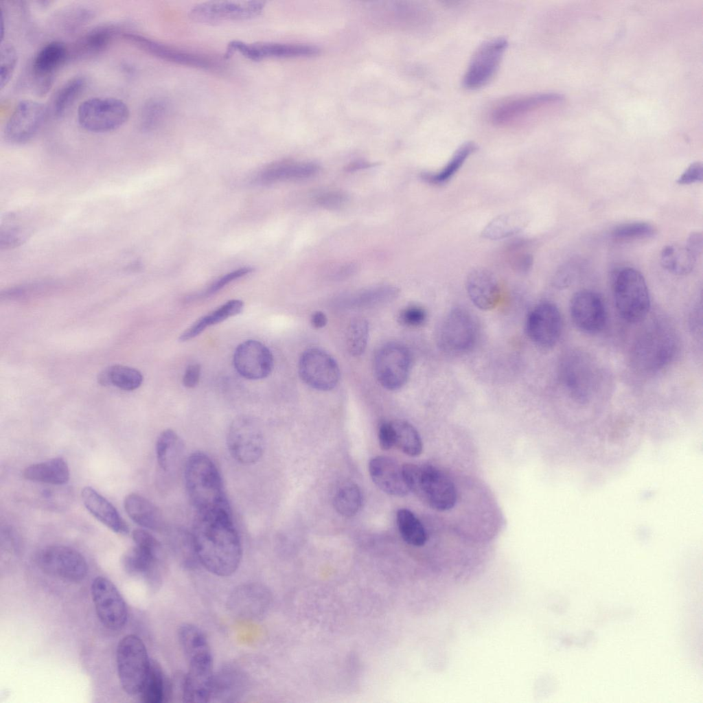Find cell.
<instances>
[{
  "instance_id": "cell-1",
  "label": "cell",
  "mask_w": 703,
  "mask_h": 703,
  "mask_svg": "<svg viewBox=\"0 0 703 703\" xmlns=\"http://www.w3.org/2000/svg\"><path fill=\"white\" fill-rule=\"evenodd\" d=\"M198 562L220 577L238 568L242 546L230 508L196 512L191 532Z\"/></svg>"
},
{
  "instance_id": "cell-2",
  "label": "cell",
  "mask_w": 703,
  "mask_h": 703,
  "mask_svg": "<svg viewBox=\"0 0 703 703\" xmlns=\"http://www.w3.org/2000/svg\"><path fill=\"white\" fill-rule=\"evenodd\" d=\"M187 497L196 512L230 508L220 473L214 461L205 452H193L184 468Z\"/></svg>"
},
{
  "instance_id": "cell-3",
  "label": "cell",
  "mask_w": 703,
  "mask_h": 703,
  "mask_svg": "<svg viewBox=\"0 0 703 703\" xmlns=\"http://www.w3.org/2000/svg\"><path fill=\"white\" fill-rule=\"evenodd\" d=\"M406 485L421 501L437 511L452 509L457 491L450 479L437 468L407 463L402 465Z\"/></svg>"
},
{
  "instance_id": "cell-4",
  "label": "cell",
  "mask_w": 703,
  "mask_h": 703,
  "mask_svg": "<svg viewBox=\"0 0 703 703\" xmlns=\"http://www.w3.org/2000/svg\"><path fill=\"white\" fill-rule=\"evenodd\" d=\"M135 545L128 550L122 559L125 571L130 575L143 578L152 588L162 581L165 569V556L161 542L148 530L137 529L132 531Z\"/></svg>"
},
{
  "instance_id": "cell-5",
  "label": "cell",
  "mask_w": 703,
  "mask_h": 703,
  "mask_svg": "<svg viewBox=\"0 0 703 703\" xmlns=\"http://www.w3.org/2000/svg\"><path fill=\"white\" fill-rule=\"evenodd\" d=\"M678 341L673 331L662 325L647 329L636 341L632 350V360L641 371H656L673 358Z\"/></svg>"
},
{
  "instance_id": "cell-6",
  "label": "cell",
  "mask_w": 703,
  "mask_h": 703,
  "mask_svg": "<svg viewBox=\"0 0 703 703\" xmlns=\"http://www.w3.org/2000/svg\"><path fill=\"white\" fill-rule=\"evenodd\" d=\"M613 294L616 310L625 321L640 322L649 312V290L643 276L634 268H625L615 275Z\"/></svg>"
},
{
  "instance_id": "cell-7",
  "label": "cell",
  "mask_w": 703,
  "mask_h": 703,
  "mask_svg": "<svg viewBox=\"0 0 703 703\" xmlns=\"http://www.w3.org/2000/svg\"><path fill=\"white\" fill-rule=\"evenodd\" d=\"M116 658L123 690L130 695L139 694L151 661L143 642L135 634L124 636L117 645Z\"/></svg>"
},
{
  "instance_id": "cell-8",
  "label": "cell",
  "mask_w": 703,
  "mask_h": 703,
  "mask_svg": "<svg viewBox=\"0 0 703 703\" xmlns=\"http://www.w3.org/2000/svg\"><path fill=\"white\" fill-rule=\"evenodd\" d=\"M129 108L122 100L96 97L82 102L78 109V121L84 130L107 132L122 126L128 119Z\"/></svg>"
},
{
  "instance_id": "cell-9",
  "label": "cell",
  "mask_w": 703,
  "mask_h": 703,
  "mask_svg": "<svg viewBox=\"0 0 703 703\" xmlns=\"http://www.w3.org/2000/svg\"><path fill=\"white\" fill-rule=\"evenodd\" d=\"M227 446L229 454L237 462L243 465L257 463L264 454L265 446L260 423L248 415L234 419L228 429Z\"/></svg>"
},
{
  "instance_id": "cell-10",
  "label": "cell",
  "mask_w": 703,
  "mask_h": 703,
  "mask_svg": "<svg viewBox=\"0 0 703 703\" xmlns=\"http://www.w3.org/2000/svg\"><path fill=\"white\" fill-rule=\"evenodd\" d=\"M477 335V325L472 314L465 309L456 308L442 319L437 333V343L446 353L461 354L474 347Z\"/></svg>"
},
{
  "instance_id": "cell-11",
  "label": "cell",
  "mask_w": 703,
  "mask_h": 703,
  "mask_svg": "<svg viewBox=\"0 0 703 703\" xmlns=\"http://www.w3.org/2000/svg\"><path fill=\"white\" fill-rule=\"evenodd\" d=\"M562 99V95L554 93H533L507 99L492 108L489 120L499 127L518 126Z\"/></svg>"
},
{
  "instance_id": "cell-12",
  "label": "cell",
  "mask_w": 703,
  "mask_h": 703,
  "mask_svg": "<svg viewBox=\"0 0 703 703\" xmlns=\"http://www.w3.org/2000/svg\"><path fill=\"white\" fill-rule=\"evenodd\" d=\"M412 367V356L404 345L391 342L382 345L374 359V371L379 383L386 389H401L407 382Z\"/></svg>"
},
{
  "instance_id": "cell-13",
  "label": "cell",
  "mask_w": 703,
  "mask_h": 703,
  "mask_svg": "<svg viewBox=\"0 0 703 703\" xmlns=\"http://www.w3.org/2000/svg\"><path fill=\"white\" fill-rule=\"evenodd\" d=\"M38 567L46 574L69 581L84 579L88 566L83 555L76 549L65 545L54 544L45 547L36 559Z\"/></svg>"
},
{
  "instance_id": "cell-14",
  "label": "cell",
  "mask_w": 703,
  "mask_h": 703,
  "mask_svg": "<svg viewBox=\"0 0 703 703\" xmlns=\"http://www.w3.org/2000/svg\"><path fill=\"white\" fill-rule=\"evenodd\" d=\"M560 377L565 388L577 402L589 401L596 390L595 365L584 354L573 352L567 355L561 365Z\"/></svg>"
},
{
  "instance_id": "cell-15",
  "label": "cell",
  "mask_w": 703,
  "mask_h": 703,
  "mask_svg": "<svg viewBox=\"0 0 703 703\" xmlns=\"http://www.w3.org/2000/svg\"><path fill=\"white\" fill-rule=\"evenodd\" d=\"M507 47V41L504 38H494L481 43L463 76V87L474 90L487 84L496 74Z\"/></svg>"
},
{
  "instance_id": "cell-16",
  "label": "cell",
  "mask_w": 703,
  "mask_h": 703,
  "mask_svg": "<svg viewBox=\"0 0 703 703\" xmlns=\"http://www.w3.org/2000/svg\"><path fill=\"white\" fill-rule=\"evenodd\" d=\"M48 113L41 102L25 100L17 104L5 124V139L12 144L30 141L42 128Z\"/></svg>"
},
{
  "instance_id": "cell-17",
  "label": "cell",
  "mask_w": 703,
  "mask_h": 703,
  "mask_svg": "<svg viewBox=\"0 0 703 703\" xmlns=\"http://www.w3.org/2000/svg\"><path fill=\"white\" fill-rule=\"evenodd\" d=\"M91 592L101 623L111 630L122 629L128 619V609L116 586L107 578L98 576L91 584Z\"/></svg>"
},
{
  "instance_id": "cell-18",
  "label": "cell",
  "mask_w": 703,
  "mask_h": 703,
  "mask_svg": "<svg viewBox=\"0 0 703 703\" xmlns=\"http://www.w3.org/2000/svg\"><path fill=\"white\" fill-rule=\"evenodd\" d=\"M70 59L69 48L58 41L43 45L33 58L31 84L38 96L45 95L53 86L56 72Z\"/></svg>"
},
{
  "instance_id": "cell-19",
  "label": "cell",
  "mask_w": 703,
  "mask_h": 703,
  "mask_svg": "<svg viewBox=\"0 0 703 703\" xmlns=\"http://www.w3.org/2000/svg\"><path fill=\"white\" fill-rule=\"evenodd\" d=\"M265 3L262 1H213L194 6L189 16L195 21L218 23L223 21H244L253 19L263 12Z\"/></svg>"
},
{
  "instance_id": "cell-20",
  "label": "cell",
  "mask_w": 703,
  "mask_h": 703,
  "mask_svg": "<svg viewBox=\"0 0 703 703\" xmlns=\"http://www.w3.org/2000/svg\"><path fill=\"white\" fill-rule=\"evenodd\" d=\"M299 374L310 387L319 391L334 389L340 380V369L334 358L319 348H310L301 356Z\"/></svg>"
},
{
  "instance_id": "cell-21",
  "label": "cell",
  "mask_w": 703,
  "mask_h": 703,
  "mask_svg": "<svg viewBox=\"0 0 703 703\" xmlns=\"http://www.w3.org/2000/svg\"><path fill=\"white\" fill-rule=\"evenodd\" d=\"M525 330L529 338L537 346L544 349L553 347L562 330V319L558 308L549 301L537 304L527 315Z\"/></svg>"
},
{
  "instance_id": "cell-22",
  "label": "cell",
  "mask_w": 703,
  "mask_h": 703,
  "mask_svg": "<svg viewBox=\"0 0 703 703\" xmlns=\"http://www.w3.org/2000/svg\"><path fill=\"white\" fill-rule=\"evenodd\" d=\"M569 309L575 325L586 334L599 333L606 323L605 303L594 291L583 290L576 292L571 298Z\"/></svg>"
},
{
  "instance_id": "cell-23",
  "label": "cell",
  "mask_w": 703,
  "mask_h": 703,
  "mask_svg": "<svg viewBox=\"0 0 703 703\" xmlns=\"http://www.w3.org/2000/svg\"><path fill=\"white\" fill-rule=\"evenodd\" d=\"M236 52L249 60L259 61L268 58L310 56L318 54L319 49L315 46L303 44L246 43L240 41H232L227 45L224 56L229 58Z\"/></svg>"
},
{
  "instance_id": "cell-24",
  "label": "cell",
  "mask_w": 703,
  "mask_h": 703,
  "mask_svg": "<svg viewBox=\"0 0 703 703\" xmlns=\"http://www.w3.org/2000/svg\"><path fill=\"white\" fill-rule=\"evenodd\" d=\"M233 362L238 373L249 380L267 377L273 367L271 352L255 340H248L240 344L234 352Z\"/></svg>"
},
{
  "instance_id": "cell-25",
  "label": "cell",
  "mask_w": 703,
  "mask_h": 703,
  "mask_svg": "<svg viewBox=\"0 0 703 703\" xmlns=\"http://www.w3.org/2000/svg\"><path fill=\"white\" fill-rule=\"evenodd\" d=\"M122 36L136 47L163 60L200 69L214 67V62L207 57L181 50L137 32H124Z\"/></svg>"
},
{
  "instance_id": "cell-26",
  "label": "cell",
  "mask_w": 703,
  "mask_h": 703,
  "mask_svg": "<svg viewBox=\"0 0 703 703\" xmlns=\"http://www.w3.org/2000/svg\"><path fill=\"white\" fill-rule=\"evenodd\" d=\"M268 590L258 584H247L235 588L227 601L228 609L235 616L244 620L260 619L270 603Z\"/></svg>"
},
{
  "instance_id": "cell-27",
  "label": "cell",
  "mask_w": 703,
  "mask_h": 703,
  "mask_svg": "<svg viewBox=\"0 0 703 703\" xmlns=\"http://www.w3.org/2000/svg\"><path fill=\"white\" fill-rule=\"evenodd\" d=\"M369 472L373 482L383 492L402 497L408 494L402 466L386 456H377L369 463Z\"/></svg>"
},
{
  "instance_id": "cell-28",
  "label": "cell",
  "mask_w": 703,
  "mask_h": 703,
  "mask_svg": "<svg viewBox=\"0 0 703 703\" xmlns=\"http://www.w3.org/2000/svg\"><path fill=\"white\" fill-rule=\"evenodd\" d=\"M466 290L472 303L482 310L495 308L500 300V288L497 279L485 268H475L468 274Z\"/></svg>"
},
{
  "instance_id": "cell-29",
  "label": "cell",
  "mask_w": 703,
  "mask_h": 703,
  "mask_svg": "<svg viewBox=\"0 0 703 703\" xmlns=\"http://www.w3.org/2000/svg\"><path fill=\"white\" fill-rule=\"evenodd\" d=\"M247 677L238 667L227 665L214 673L209 702H232L242 696L247 687Z\"/></svg>"
},
{
  "instance_id": "cell-30",
  "label": "cell",
  "mask_w": 703,
  "mask_h": 703,
  "mask_svg": "<svg viewBox=\"0 0 703 703\" xmlns=\"http://www.w3.org/2000/svg\"><path fill=\"white\" fill-rule=\"evenodd\" d=\"M120 32L119 27L104 24L95 27L80 36L69 48L70 58H91L103 53Z\"/></svg>"
},
{
  "instance_id": "cell-31",
  "label": "cell",
  "mask_w": 703,
  "mask_h": 703,
  "mask_svg": "<svg viewBox=\"0 0 703 703\" xmlns=\"http://www.w3.org/2000/svg\"><path fill=\"white\" fill-rule=\"evenodd\" d=\"M81 497L86 509L97 520L116 533H128L127 523L117 509L94 488L89 486L84 487Z\"/></svg>"
},
{
  "instance_id": "cell-32",
  "label": "cell",
  "mask_w": 703,
  "mask_h": 703,
  "mask_svg": "<svg viewBox=\"0 0 703 703\" xmlns=\"http://www.w3.org/2000/svg\"><path fill=\"white\" fill-rule=\"evenodd\" d=\"M124 506L130 518L141 527L154 531L163 528L161 511L146 497L136 493L129 494L124 498Z\"/></svg>"
},
{
  "instance_id": "cell-33",
  "label": "cell",
  "mask_w": 703,
  "mask_h": 703,
  "mask_svg": "<svg viewBox=\"0 0 703 703\" xmlns=\"http://www.w3.org/2000/svg\"><path fill=\"white\" fill-rule=\"evenodd\" d=\"M23 476L27 480L34 482L62 485L69 481L70 472L65 460L56 457L26 467Z\"/></svg>"
},
{
  "instance_id": "cell-34",
  "label": "cell",
  "mask_w": 703,
  "mask_h": 703,
  "mask_svg": "<svg viewBox=\"0 0 703 703\" xmlns=\"http://www.w3.org/2000/svg\"><path fill=\"white\" fill-rule=\"evenodd\" d=\"M155 452L159 468L166 473L172 472L183 459V441L174 430H164L157 439Z\"/></svg>"
},
{
  "instance_id": "cell-35",
  "label": "cell",
  "mask_w": 703,
  "mask_h": 703,
  "mask_svg": "<svg viewBox=\"0 0 703 703\" xmlns=\"http://www.w3.org/2000/svg\"><path fill=\"white\" fill-rule=\"evenodd\" d=\"M529 218L524 212H511L499 215L491 220L481 231V237L491 240H502L514 236L528 224Z\"/></svg>"
},
{
  "instance_id": "cell-36",
  "label": "cell",
  "mask_w": 703,
  "mask_h": 703,
  "mask_svg": "<svg viewBox=\"0 0 703 703\" xmlns=\"http://www.w3.org/2000/svg\"><path fill=\"white\" fill-rule=\"evenodd\" d=\"M319 170L320 167L312 162H279L266 168L259 179L263 183L303 179L316 174Z\"/></svg>"
},
{
  "instance_id": "cell-37",
  "label": "cell",
  "mask_w": 703,
  "mask_h": 703,
  "mask_svg": "<svg viewBox=\"0 0 703 703\" xmlns=\"http://www.w3.org/2000/svg\"><path fill=\"white\" fill-rule=\"evenodd\" d=\"M476 149L477 146L474 142L463 143L454 151L441 169L435 172H422L420 175L421 178L425 183L433 185H441L448 183Z\"/></svg>"
},
{
  "instance_id": "cell-38",
  "label": "cell",
  "mask_w": 703,
  "mask_h": 703,
  "mask_svg": "<svg viewBox=\"0 0 703 703\" xmlns=\"http://www.w3.org/2000/svg\"><path fill=\"white\" fill-rule=\"evenodd\" d=\"M243 307L244 303L241 300L232 299L227 301L211 312L198 319L181 334L179 340L187 341L197 336L207 327L240 314Z\"/></svg>"
},
{
  "instance_id": "cell-39",
  "label": "cell",
  "mask_w": 703,
  "mask_h": 703,
  "mask_svg": "<svg viewBox=\"0 0 703 703\" xmlns=\"http://www.w3.org/2000/svg\"><path fill=\"white\" fill-rule=\"evenodd\" d=\"M697 256L686 245H667L662 249L660 260L662 266L669 272L684 275L693 270Z\"/></svg>"
},
{
  "instance_id": "cell-40",
  "label": "cell",
  "mask_w": 703,
  "mask_h": 703,
  "mask_svg": "<svg viewBox=\"0 0 703 703\" xmlns=\"http://www.w3.org/2000/svg\"><path fill=\"white\" fill-rule=\"evenodd\" d=\"M169 684L159 665L154 660L150 665L139 695L144 703H161L168 698Z\"/></svg>"
},
{
  "instance_id": "cell-41",
  "label": "cell",
  "mask_w": 703,
  "mask_h": 703,
  "mask_svg": "<svg viewBox=\"0 0 703 703\" xmlns=\"http://www.w3.org/2000/svg\"><path fill=\"white\" fill-rule=\"evenodd\" d=\"M87 78L76 76L67 80L55 93L51 101V112L60 117L80 97L87 87Z\"/></svg>"
},
{
  "instance_id": "cell-42",
  "label": "cell",
  "mask_w": 703,
  "mask_h": 703,
  "mask_svg": "<svg viewBox=\"0 0 703 703\" xmlns=\"http://www.w3.org/2000/svg\"><path fill=\"white\" fill-rule=\"evenodd\" d=\"M143 376L138 370L124 365H113L103 370L98 376L100 384L113 385L119 389L132 391L142 383Z\"/></svg>"
},
{
  "instance_id": "cell-43",
  "label": "cell",
  "mask_w": 703,
  "mask_h": 703,
  "mask_svg": "<svg viewBox=\"0 0 703 703\" xmlns=\"http://www.w3.org/2000/svg\"><path fill=\"white\" fill-rule=\"evenodd\" d=\"M362 496L359 487L352 481L341 483L333 495V505L336 511L344 517H352L360 509Z\"/></svg>"
},
{
  "instance_id": "cell-44",
  "label": "cell",
  "mask_w": 703,
  "mask_h": 703,
  "mask_svg": "<svg viewBox=\"0 0 703 703\" xmlns=\"http://www.w3.org/2000/svg\"><path fill=\"white\" fill-rule=\"evenodd\" d=\"M95 11L85 5H76L60 10L53 21L55 27L65 34H73L95 17Z\"/></svg>"
},
{
  "instance_id": "cell-45",
  "label": "cell",
  "mask_w": 703,
  "mask_h": 703,
  "mask_svg": "<svg viewBox=\"0 0 703 703\" xmlns=\"http://www.w3.org/2000/svg\"><path fill=\"white\" fill-rule=\"evenodd\" d=\"M394 431L395 446L404 454L416 457L422 452V441L416 428L404 420L391 421Z\"/></svg>"
},
{
  "instance_id": "cell-46",
  "label": "cell",
  "mask_w": 703,
  "mask_h": 703,
  "mask_svg": "<svg viewBox=\"0 0 703 703\" xmlns=\"http://www.w3.org/2000/svg\"><path fill=\"white\" fill-rule=\"evenodd\" d=\"M396 522L399 532L402 539L408 544L414 546H422L427 540L425 529L416 517L409 509H400L396 514Z\"/></svg>"
},
{
  "instance_id": "cell-47",
  "label": "cell",
  "mask_w": 703,
  "mask_h": 703,
  "mask_svg": "<svg viewBox=\"0 0 703 703\" xmlns=\"http://www.w3.org/2000/svg\"><path fill=\"white\" fill-rule=\"evenodd\" d=\"M168 106L167 100L162 97H152L146 100L139 114L141 130L151 132L160 126L167 115Z\"/></svg>"
},
{
  "instance_id": "cell-48",
  "label": "cell",
  "mask_w": 703,
  "mask_h": 703,
  "mask_svg": "<svg viewBox=\"0 0 703 703\" xmlns=\"http://www.w3.org/2000/svg\"><path fill=\"white\" fill-rule=\"evenodd\" d=\"M16 214L6 217L1 225L0 244L1 247L11 248L23 243L28 237L29 228L23 220Z\"/></svg>"
},
{
  "instance_id": "cell-49",
  "label": "cell",
  "mask_w": 703,
  "mask_h": 703,
  "mask_svg": "<svg viewBox=\"0 0 703 703\" xmlns=\"http://www.w3.org/2000/svg\"><path fill=\"white\" fill-rule=\"evenodd\" d=\"M369 337V324L366 319L357 317L349 324L346 343L349 352L354 356H360L365 350Z\"/></svg>"
},
{
  "instance_id": "cell-50",
  "label": "cell",
  "mask_w": 703,
  "mask_h": 703,
  "mask_svg": "<svg viewBox=\"0 0 703 703\" xmlns=\"http://www.w3.org/2000/svg\"><path fill=\"white\" fill-rule=\"evenodd\" d=\"M398 292L397 288L389 285L376 286L354 295L349 299V303L360 306L377 304L395 298Z\"/></svg>"
},
{
  "instance_id": "cell-51",
  "label": "cell",
  "mask_w": 703,
  "mask_h": 703,
  "mask_svg": "<svg viewBox=\"0 0 703 703\" xmlns=\"http://www.w3.org/2000/svg\"><path fill=\"white\" fill-rule=\"evenodd\" d=\"M18 55L14 47L10 43L1 45L0 49V87L3 89L9 83L14 73Z\"/></svg>"
},
{
  "instance_id": "cell-52",
  "label": "cell",
  "mask_w": 703,
  "mask_h": 703,
  "mask_svg": "<svg viewBox=\"0 0 703 703\" xmlns=\"http://www.w3.org/2000/svg\"><path fill=\"white\" fill-rule=\"evenodd\" d=\"M656 232L655 228L649 223L634 222L621 224L614 228L612 235L614 238L625 240L636 238L652 236Z\"/></svg>"
},
{
  "instance_id": "cell-53",
  "label": "cell",
  "mask_w": 703,
  "mask_h": 703,
  "mask_svg": "<svg viewBox=\"0 0 703 703\" xmlns=\"http://www.w3.org/2000/svg\"><path fill=\"white\" fill-rule=\"evenodd\" d=\"M427 313L425 309L419 306L411 305L404 308L399 314L400 323L410 327L422 325L426 321Z\"/></svg>"
},
{
  "instance_id": "cell-54",
  "label": "cell",
  "mask_w": 703,
  "mask_h": 703,
  "mask_svg": "<svg viewBox=\"0 0 703 703\" xmlns=\"http://www.w3.org/2000/svg\"><path fill=\"white\" fill-rule=\"evenodd\" d=\"M347 195L342 191H330L323 193L316 198V203L322 207L335 209L343 206L347 201Z\"/></svg>"
},
{
  "instance_id": "cell-55",
  "label": "cell",
  "mask_w": 703,
  "mask_h": 703,
  "mask_svg": "<svg viewBox=\"0 0 703 703\" xmlns=\"http://www.w3.org/2000/svg\"><path fill=\"white\" fill-rule=\"evenodd\" d=\"M252 270V268L243 267L226 274L225 275L222 276V277L216 280L215 282H214L208 288V289L205 292V295H210L218 292L232 281L237 279L244 275H246V274L251 273Z\"/></svg>"
},
{
  "instance_id": "cell-56",
  "label": "cell",
  "mask_w": 703,
  "mask_h": 703,
  "mask_svg": "<svg viewBox=\"0 0 703 703\" xmlns=\"http://www.w3.org/2000/svg\"><path fill=\"white\" fill-rule=\"evenodd\" d=\"M577 271L573 263H567L559 268L553 278V284L557 288L568 286L574 279Z\"/></svg>"
},
{
  "instance_id": "cell-57",
  "label": "cell",
  "mask_w": 703,
  "mask_h": 703,
  "mask_svg": "<svg viewBox=\"0 0 703 703\" xmlns=\"http://www.w3.org/2000/svg\"><path fill=\"white\" fill-rule=\"evenodd\" d=\"M378 441L380 448L388 450L395 446L394 431L391 422H383L378 429Z\"/></svg>"
},
{
  "instance_id": "cell-58",
  "label": "cell",
  "mask_w": 703,
  "mask_h": 703,
  "mask_svg": "<svg viewBox=\"0 0 703 703\" xmlns=\"http://www.w3.org/2000/svg\"><path fill=\"white\" fill-rule=\"evenodd\" d=\"M703 178V166L700 162L691 164L678 178L677 183L680 185L700 182Z\"/></svg>"
},
{
  "instance_id": "cell-59",
  "label": "cell",
  "mask_w": 703,
  "mask_h": 703,
  "mask_svg": "<svg viewBox=\"0 0 703 703\" xmlns=\"http://www.w3.org/2000/svg\"><path fill=\"white\" fill-rule=\"evenodd\" d=\"M533 259L528 253H518L514 255L511 260V266L517 272L525 273L532 268Z\"/></svg>"
},
{
  "instance_id": "cell-60",
  "label": "cell",
  "mask_w": 703,
  "mask_h": 703,
  "mask_svg": "<svg viewBox=\"0 0 703 703\" xmlns=\"http://www.w3.org/2000/svg\"><path fill=\"white\" fill-rule=\"evenodd\" d=\"M200 376V366L198 364H192L186 369L183 378V384L187 388H193L197 385Z\"/></svg>"
},
{
  "instance_id": "cell-61",
  "label": "cell",
  "mask_w": 703,
  "mask_h": 703,
  "mask_svg": "<svg viewBox=\"0 0 703 703\" xmlns=\"http://www.w3.org/2000/svg\"><path fill=\"white\" fill-rule=\"evenodd\" d=\"M702 235L700 233H693L689 237L686 246L687 248L698 257L702 251Z\"/></svg>"
},
{
  "instance_id": "cell-62",
  "label": "cell",
  "mask_w": 703,
  "mask_h": 703,
  "mask_svg": "<svg viewBox=\"0 0 703 703\" xmlns=\"http://www.w3.org/2000/svg\"><path fill=\"white\" fill-rule=\"evenodd\" d=\"M327 319L325 313L316 311L311 316V323L315 328H322L327 324Z\"/></svg>"
},
{
  "instance_id": "cell-63",
  "label": "cell",
  "mask_w": 703,
  "mask_h": 703,
  "mask_svg": "<svg viewBox=\"0 0 703 703\" xmlns=\"http://www.w3.org/2000/svg\"><path fill=\"white\" fill-rule=\"evenodd\" d=\"M373 165H374L373 163H371L367 162V161H355V162L349 163L348 165H347L345 167V170L346 172H354V171H357V170H359L370 168V167H372Z\"/></svg>"
}]
</instances>
